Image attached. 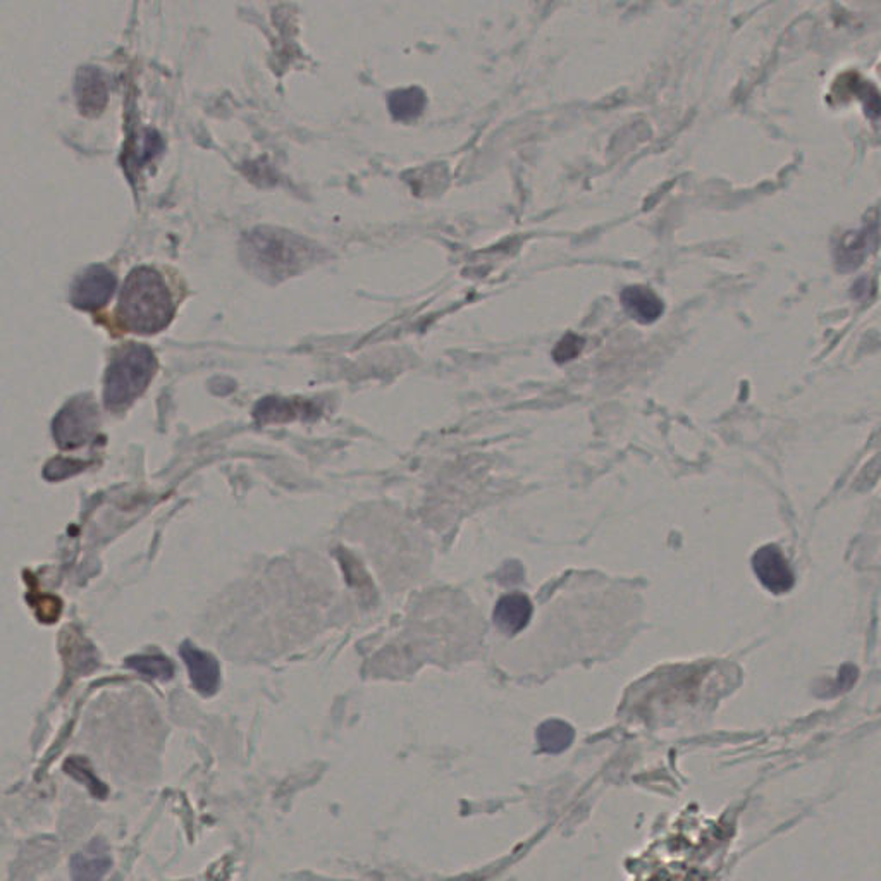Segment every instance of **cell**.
I'll list each match as a JSON object with an SVG mask.
<instances>
[{
  "instance_id": "obj_1",
  "label": "cell",
  "mask_w": 881,
  "mask_h": 881,
  "mask_svg": "<svg viewBox=\"0 0 881 881\" xmlns=\"http://www.w3.org/2000/svg\"><path fill=\"white\" fill-rule=\"evenodd\" d=\"M119 315L124 327L135 333H157L171 322L173 296L164 279L152 269H136L124 284Z\"/></svg>"
},
{
  "instance_id": "obj_2",
  "label": "cell",
  "mask_w": 881,
  "mask_h": 881,
  "mask_svg": "<svg viewBox=\"0 0 881 881\" xmlns=\"http://www.w3.org/2000/svg\"><path fill=\"white\" fill-rule=\"evenodd\" d=\"M155 372L154 353L131 345L114 357L105 376L104 400L111 410H123L143 393Z\"/></svg>"
},
{
  "instance_id": "obj_3",
  "label": "cell",
  "mask_w": 881,
  "mask_h": 881,
  "mask_svg": "<svg viewBox=\"0 0 881 881\" xmlns=\"http://www.w3.org/2000/svg\"><path fill=\"white\" fill-rule=\"evenodd\" d=\"M99 427V412L90 398H76L54 420V438L64 450L90 443Z\"/></svg>"
},
{
  "instance_id": "obj_4",
  "label": "cell",
  "mask_w": 881,
  "mask_h": 881,
  "mask_svg": "<svg viewBox=\"0 0 881 881\" xmlns=\"http://www.w3.org/2000/svg\"><path fill=\"white\" fill-rule=\"evenodd\" d=\"M752 568L768 591L783 594L794 586L795 577L789 561L785 560L782 551L773 544L756 551L752 558Z\"/></svg>"
},
{
  "instance_id": "obj_5",
  "label": "cell",
  "mask_w": 881,
  "mask_h": 881,
  "mask_svg": "<svg viewBox=\"0 0 881 881\" xmlns=\"http://www.w3.org/2000/svg\"><path fill=\"white\" fill-rule=\"evenodd\" d=\"M181 656L188 666L191 682L200 694L212 696L219 687V663L214 656L200 651L197 647L185 642L181 646Z\"/></svg>"
},
{
  "instance_id": "obj_6",
  "label": "cell",
  "mask_w": 881,
  "mask_h": 881,
  "mask_svg": "<svg viewBox=\"0 0 881 881\" xmlns=\"http://www.w3.org/2000/svg\"><path fill=\"white\" fill-rule=\"evenodd\" d=\"M622 303L625 312L641 324H653L665 312V305L661 302L660 296L646 286L625 288L622 291Z\"/></svg>"
},
{
  "instance_id": "obj_7",
  "label": "cell",
  "mask_w": 881,
  "mask_h": 881,
  "mask_svg": "<svg viewBox=\"0 0 881 881\" xmlns=\"http://www.w3.org/2000/svg\"><path fill=\"white\" fill-rule=\"evenodd\" d=\"M112 288L114 278L109 272L104 269H90L74 286V303L83 309H95L107 302V298L112 295Z\"/></svg>"
},
{
  "instance_id": "obj_8",
  "label": "cell",
  "mask_w": 881,
  "mask_h": 881,
  "mask_svg": "<svg viewBox=\"0 0 881 881\" xmlns=\"http://www.w3.org/2000/svg\"><path fill=\"white\" fill-rule=\"evenodd\" d=\"M530 617H532V604L527 596L518 592L501 598L494 610V623L508 635L518 634L520 630H524Z\"/></svg>"
},
{
  "instance_id": "obj_9",
  "label": "cell",
  "mask_w": 881,
  "mask_h": 881,
  "mask_svg": "<svg viewBox=\"0 0 881 881\" xmlns=\"http://www.w3.org/2000/svg\"><path fill=\"white\" fill-rule=\"evenodd\" d=\"M111 868V856L102 842H93L73 857L71 871L74 881H100Z\"/></svg>"
},
{
  "instance_id": "obj_10",
  "label": "cell",
  "mask_w": 881,
  "mask_h": 881,
  "mask_svg": "<svg viewBox=\"0 0 881 881\" xmlns=\"http://www.w3.org/2000/svg\"><path fill=\"white\" fill-rule=\"evenodd\" d=\"M426 95L419 88H408L389 95V109L396 119L408 121L417 118L424 111Z\"/></svg>"
},
{
  "instance_id": "obj_11",
  "label": "cell",
  "mask_w": 881,
  "mask_h": 881,
  "mask_svg": "<svg viewBox=\"0 0 881 881\" xmlns=\"http://www.w3.org/2000/svg\"><path fill=\"white\" fill-rule=\"evenodd\" d=\"M312 405L309 403H303V405H296V403H290V401H281L276 400V398H271V400H264L262 403H259V407L255 410V417L260 420V422H274V420H290L295 417V415H300L298 410H309Z\"/></svg>"
},
{
  "instance_id": "obj_12",
  "label": "cell",
  "mask_w": 881,
  "mask_h": 881,
  "mask_svg": "<svg viewBox=\"0 0 881 881\" xmlns=\"http://www.w3.org/2000/svg\"><path fill=\"white\" fill-rule=\"evenodd\" d=\"M126 665L136 670V672L142 673L145 677L159 678V680H169L174 675L173 663L164 658V656H161V654L133 656V658L126 661Z\"/></svg>"
},
{
  "instance_id": "obj_13",
  "label": "cell",
  "mask_w": 881,
  "mask_h": 881,
  "mask_svg": "<svg viewBox=\"0 0 881 881\" xmlns=\"http://www.w3.org/2000/svg\"><path fill=\"white\" fill-rule=\"evenodd\" d=\"M539 739L543 742L544 747L558 749V746H567L568 742H570L572 730L565 723H561V721H548L539 730Z\"/></svg>"
},
{
  "instance_id": "obj_14",
  "label": "cell",
  "mask_w": 881,
  "mask_h": 881,
  "mask_svg": "<svg viewBox=\"0 0 881 881\" xmlns=\"http://www.w3.org/2000/svg\"><path fill=\"white\" fill-rule=\"evenodd\" d=\"M582 348H584V339L579 338V336H575V334L572 333L567 334V336L561 339L560 343L556 345L555 352H553V358H555L558 364H565V362H570L573 358L579 357Z\"/></svg>"
},
{
  "instance_id": "obj_15",
  "label": "cell",
  "mask_w": 881,
  "mask_h": 881,
  "mask_svg": "<svg viewBox=\"0 0 881 881\" xmlns=\"http://www.w3.org/2000/svg\"><path fill=\"white\" fill-rule=\"evenodd\" d=\"M83 469V465L80 463L73 462V460H54V462L50 463L47 470H45V475L49 477V479H59V477H66V475L74 474V472H78V470Z\"/></svg>"
}]
</instances>
